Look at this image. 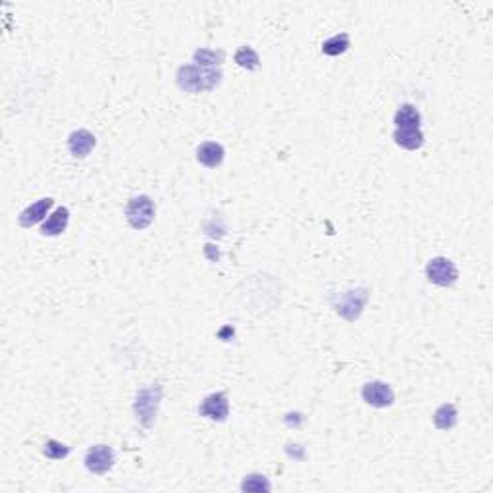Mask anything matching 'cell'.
Returning <instances> with one entry per match:
<instances>
[{
    "label": "cell",
    "instance_id": "6da1fadb",
    "mask_svg": "<svg viewBox=\"0 0 493 493\" xmlns=\"http://www.w3.org/2000/svg\"><path fill=\"white\" fill-rule=\"evenodd\" d=\"M176 81L179 89L198 95L216 89L222 83V71L218 68H203L197 64H184L176 73Z\"/></svg>",
    "mask_w": 493,
    "mask_h": 493
},
{
    "label": "cell",
    "instance_id": "7a4b0ae2",
    "mask_svg": "<svg viewBox=\"0 0 493 493\" xmlns=\"http://www.w3.org/2000/svg\"><path fill=\"white\" fill-rule=\"evenodd\" d=\"M160 401H162V386L160 384H153V386L137 391L133 401V412L137 422L141 424L143 428H147V430L153 428Z\"/></svg>",
    "mask_w": 493,
    "mask_h": 493
},
{
    "label": "cell",
    "instance_id": "3957f363",
    "mask_svg": "<svg viewBox=\"0 0 493 493\" xmlns=\"http://www.w3.org/2000/svg\"><path fill=\"white\" fill-rule=\"evenodd\" d=\"M156 216V206L155 201L148 197V195H135L127 201L126 206V220L129 226L141 232V230H147L153 222H155Z\"/></svg>",
    "mask_w": 493,
    "mask_h": 493
},
{
    "label": "cell",
    "instance_id": "277c9868",
    "mask_svg": "<svg viewBox=\"0 0 493 493\" xmlns=\"http://www.w3.org/2000/svg\"><path fill=\"white\" fill-rule=\"evenodd\" d=\"M368 301V289L357 287L349 289L345 293H341V297L335 303V310H338L339 316H343L347 322H355L359 320V316L364 310V304Z\"/></svg>",
    "mask_w": 493,
    "mask_h": 493
},
{
    "label": "cell",
    "instance_id": "5b68a950",
    "mask_svg": "<svg viewBox=\"0 0 493 493\" xmlns=\"http://www.w3.org/2000/svg\"><path fill=\"white\" fill-rule=\"evenodd\" d=\"M426 275L432 283L439 287H453L458 280V270L455 262L445 259V256H436L426 264Z\"/></svg>",
    "mask_w": 493,
    "mask_h": 493
},
{
    "label": "cell",
    "instance_id": "8992f818",
    "mask_svg": "<svg viewBox=\"0 0 493 493\" xmlns=\"http://www.w3.org/2000/svg\"><path fill=\"white\" fill-rule=\"evenodd\" d=\"M114 463H116V453L110 445H93L85 453V468L97 476L110 473Z\"/></svg>",
    "mask_w": 493,
    "mask_h": 493
},
{
    "label": "cell",
    "instance_id": "52a82bcc",
    "mask_svg": "<svg viewBox=\"0 0 493 493\" xmlns=\"http://www.w3.org/2000/svg\"><path fill=\"white\" fill-rule=\"evenodd\" d=\"M360 395H362V401L374 407V409H388L395 403V393L391 386L380 380L367 381L362 386Z\"/></svg>",
    "mask_w": 493,
    "mask_h": 493
},
{
    "label": "cell",
    "instance_id": "ba28073f",
    "mask_svg": "<svg viewBox=\"0 0 493 493\" xmlns=\"http://www.w3.org/2000/svg\"><path fill=\"white\" fill-rule=\"evenodd\" d=\"M198 415L205 416L208 420H216V422L227 420L230 401H227L226 391H216V393H210L208 397H205L203 403L198 405Z\"/></svg>",
    "mask_w": 493,
    "mask_h": 493
},
{
    "label": "cell",
    "instance_id": "9c48e42d",
    "mask_svg": "<svg viewBox=\"0 0 493 493\" xmlns=\"http://www.w3.org/2000/svg\"><path fill=\"white\" fill-rule=\"evenodd\" d=\"M97 147V137L89 129H78L68 137V148L73 158H87Z\"/></svg>",
    "mask_w": 493,
    "mask_h": 493
},
{
    "label": "cell",
    "instance_id": "30bf717a",
    "mask_svg": "<svg viewBox=\"0 0 493 493\" xmlns=\"http://www.w3.org/2000/svg\"><path fill=\"white\" fill-rule=\"evenodd\" d=\"M52 206H54V198L52 197L39 198L37 203L29 205L25 210L20 212V216H18L20 226L31 227L35 226V224H39V222H42V220L47 218V214H49V210Z\"/></svg>",
    "mask_w": 493,
    "mask_h": 493
},
{
    "label": "cell",
    "instance_id": "8fae6325",
    "mask_svg": "<svg viewBox=\"0 0 493 493\" xmlns=\"http://www.w3.org/2000/svg\"><path fill=\"white\" fill-rule=\"evenodd\" d=\"M226 158V150L224 147L216 141H206L203 145H198L197 148V160L198 164H203L206 168H218L220 164L224 162Z\"/></svg>",
    "mask_w": 493,
    "mask_h": 493
},
{
    "label": "cell",
    "instance_id": "7c38bea8",
    "mask_svg": "<svg viewBox=\"0 0 493 493\" xmlns=\"http://www.w3.org/2000/svg\"><path fill=\"white\" fill-rule=\"evenodd\" d=\"M68 224H70V210L66 206H60L42 224L41 233L44 237H58V235H62L66 232Z\"/></svg>",
    "mask_w": 493,
    "mask_h": 493
},
{
    "label": "cell",
    "instance_id": "4fadbf2b",
    "mask_svg": "<svg viewBox=\"0 0 493 493\" xmlns=\"http://www.w3.org/2000/svg\"><path fill=\"white\" fill-rule=\"evenodd\" d=\"M395 126L397 129H420V124H422V116L418 112V108L410 102H405V105L399 106V110L395 112Z\"/></svg>",
    "mask_w": 493,
    "mask_h": 493
},
{
    "label": "cell",
    "instance_id": "5bb4252c",
    "mask_svg": "<svg viewBox=\"0 0 493 493\" xmlns=\"http://www.w3.org/2000/svg\"><path fill=\"white\" fill-rule=\"evenodd\" d=\"M458 422V410L453 403H444L439 405L434 412V424H436L437 430L449 432L453 430Z\"/></svg>",
    "mask_w": 493,
    "mask_h": 493
},
{
    "label": "cell",
    "instance_id": "9a60e30c",
    "mask_svg": "<svg viewBox=\"0 0 493 493\" xmlns=\"http://www.w3.org/2000/svg\"><path fill=\"white\" fill-rule=\"evenodd\" d=\"M393 141L405 150H418L424 145V133L422 129H395Z\"/></svg>",
    "mask_w": 493,
    "mask_h": 493
},
{
    "label": "cell",
    "instance_id": "2e32d148",
    "mask_svg": "<svg viewBox=\"0 0 493 493\" xmlns=\"http://www.w3.org/2000/svg\"><path fill=\"white\" fill-rule=\"evenodd\" d=\"M351 47V37L349 33H338V35L330 37L322 42V52L326 57H341L345 54Z\"/></svg>",
    "mask_w": 493,
    "mask_h": 493
},
{
    "label": "cell",
    "instance_id": "e0dca14e",
    "mask_svg": "<svg viewBox=\"0 0 493 493\" xmlns=\"http://www.w3.org/2000/svg\"><path fill=\"white\" fill-rule=\"evenodd\" d=\"M233 60H235V64H237L239 68H243V70L246 71L259 70V66H261V57H259V52H256L253 47H249V44L239 47L237 52H235V57H233Z\"/></svg>",
    "mask_w": 493,
    "mask_h": 493
},
{
    "label": "cell",
    "instance_id": "ac0fdd59",
    "mask_svg": "<svg viewBox=\"0 0 493 493\" xmlns=\"http://www.w3.org/2000/svg\"><path fill=\"white\" fill-rule=\"evenodd\" d=\"M193 60L197 66L203 68H216L220 64L226 60V52L224 50H212V49H198L193 54Z\"/></svg>",
    "mask_w": 493,
    "mask_h": 493
},
{
    "label": "cell",
    "instance_id": "d6986e66",
    "mask_svg": "<svg viewBox=\"0 0 493 493\" xmlns=\"http://www.w3.org/2000/svg\"><path fill=\"white\" fill-rule=\"evenodd\" d=\"M241 492L245 493H268L272 492V484L264 474H249L241 482Z\"/></svg>",
    "mask_w": 493,
    "mask_h": 493
},
{
    "label": "cell",
    "instance_id": "ffe728a7",
    "mask_svg": "<svg viewBox=\"0 0 493 493\" xmlns=\"http://www.w3.org/2000/svg\"><path fill=\"white\" fill-rule=\"evenodd\" d=\"M70 451L71 449L68 445L60 444L57 439H49V441L44 444V449H42L44 457L52 458V461H62V458H66L70 455Z\"/></svg>",
    "mask_w": 493,
    "mask_h": 493
},
{
    "label": "cell",
    "instance_id": "44dd1931",
    "mask_svg": "<svg viewBox=\"0 0 493 493\" xmlns=\"http://www.w3.org/2000/svg\"><path fill=\"white\" fill-rule=\"evenodd\" d=\"M205 254H206V259H208L210 262H218L220 251L214 245H205Z\"/></svg>",
    "mask_w": 493,
    "mask_h": 493
}]
</instances>
